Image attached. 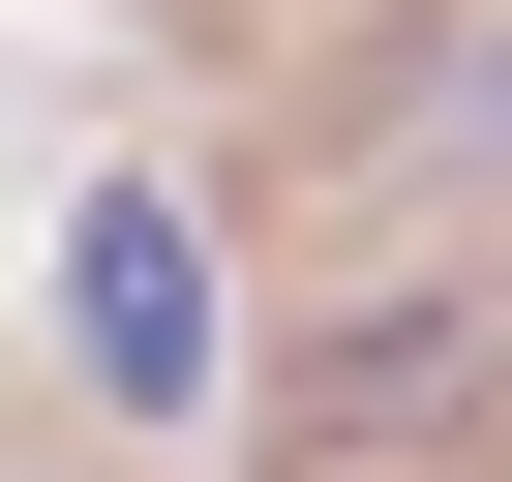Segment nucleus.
I'll return each instance as SVG.
<instances>
[{
    "instance_id": "2",
    "label": "nucleus",
    "mask_w": 512,
    "mask_h": 482,
    "mask_svg": "<svg viewBox=\"0 0 512 482\" xmlns=\"http://www.w3.org/2000/svg\"><path fill=\"white\" fill-rule=\"evenodd\" d=\"M422 181H512V31H482V61L422 91Z\"/></svg>"
},
{
    "instance_id": "1",
    "label": "nucleus",
    "mask_w": 512,
    "mask_h": 482,
    "mask_svg": "<svg viewBox=\"0 0 512 482\" xmlns=\"http://www.w3.org/2000/svg\"><path fill=\"white\" fill-rule=\"evenodd\" d=\"M61 332H91V392H121V422H181V392H211V241H181L151 181H91V211H61Z\"/></svg>"
}]
</instances>
